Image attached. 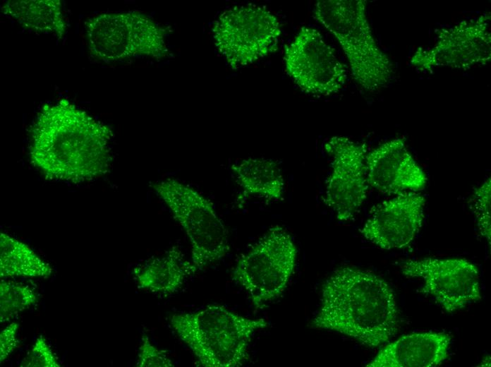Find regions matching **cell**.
Instances as JSON below:
<instances>
[{"label": "cell", "mask_w": 491, "mask_h": 367, "mask_svg": "<svg viewBox=\"0 0 491 367\" xmlns=\"http://www.w3.org/2000/svg\"><path fill=\"white\" fill-rule=\"evenodd\" d=\"M111 126L66 99L44 105L30 130L29 156L46 178L81 183L108 173Z\"/></svg>", "instance_id": "1"}, {"label": "cell", "mask_w": 491, "mask_h": 367, "mask_svg": "<svg viewBox=\"0 0 491 367\" xmlns=\"http://www.w3.org/2000/svg\"><path fill=\"white\" fill-rule=\"evenodd\" d=\"M368 184L384 194L423 189L427 176L400 138L386 141L367 153Z\"/></svg>", "instance_id": "14"}, {"label": "cell", "mask_w": 491, "mask_h": 367, "mask_svg": "<svg viewBox=\"0 0 491 367\" xmlns=\"http://www.w3.org/2000/svg\"><path fill=\"white\" fill-rule=\"evenodd\" d=\"M425 200L416 192H404L377 205L360 232L382 249H400L415 239L424 219Z\"/></svg>", "instance_id": "13"}, {"label": "cell", "mask_w": 491, "mask_h": 367, "mask_svg": "<svg viewBox=\"0 0 491 367\" xmlns=\"http://www.w3.org/2000/svg\"><path fill=\"white\" fill-rule=\"evenodd\" d=\"M2 13L36 33L62 38L67 25L60 0H10L1 8Z\"/></svg>", "instance_id": "17"}, {"label": "cell", "mask_w": 491, "mask_h": 367, "mask_svg": "<svg viewBox=\"0 0 491 367\" xmlns=\"http://www.w3.org/2000/svg\"><path fill=\"white\" fill-rule=\"evenodd\" d=\"M400 267L406 277L422 279L420 291L448 313L481 299L478 268L466 259L425 258L407 260Z\"/></svg>", "instance_id": "11"}, {"label": "cell", "mask_w": 491, "mask_h": 367, "mask_svg": "<svg viewBox=\"0 0 491 367\" xmlns=\"http://www.w3.org/2000/svg\"><path fill=\"white\" fill-rule=\"evenodd\" d=\"M37 295L30 286L11 280L0 282V321L5 323L36 303Z\"/></svg>", "instance_id": "20"}, {"label": "cell", "mask_w": 491, "mask_h": 367, "mask_svg": "<svg viewBox=\"0 0 491 367\" xmlns=\"http://www.w3.org/2000/svg\"><path fill=\"white\" fill-rule=\"evenodd\" d=\"M24 367H59L58 358L53 352L45 338L40 335L35 342L26 357L20 363Z\"/></svg>", "instance_id": "22"}, {"label": "cell", "mask_w": 491, "mask_h": 367, "mask_svg": "<svg viewBox=\"0 0 491 367\" xmlns=\"http://www.w3.org/2000/svg\"><path fill=\"white\" fill-rule=\"evenodd\" d=\"M138 367H173L167 352L155 347L143 334L137 360Z\"/></svg>", "instance_id": "23"}, {"label": "cell", "mask_w": 491, "mask_h": 367, "mask_svg": "<svg viewBox=\"0 0 491 367\" xmlns=\"http://www.w3.org/2000/svg\"><path fill=\"white\" fill-rule=\"evenodd\" d=\"M89 51L107 63L136 57H167L170 30L138 11L102 13L85 24Z\"/></svg>", "instance_id": "5"}, {"label": "cell", "mask_w": 491, "mask_h": 367, "mask_svg": "<svg viewBox=\"0 0 491 367\" xmlns=\"http://www.w3.org/2000/svg\"><path fill=\"white\" fill-rule=\"evenodd\" d=\"M451 336L422 332L404 335L382 349L366 366L371 367H436L449 356Z\"/></svg>", "instance_id": "15"}, {"label": "cell", "mask_w": 491, "mask_h": 367, "mask_svg": "<svg viewBox=\"0 0 491 367\" xmlns=\"http://www.w3.org/2000/svg\"><path fill=\"white\" fill-rule=\"evenodd\" d=\"M297 249L283 228H271L238 260L233 279L246 291L257 309L279 298L294 272Z\"/></svg>", "instance_id": "7"}, {"label": "cell", "mask_w": 491, "mask_h": 367, "mask_svg": "<svg viewBox=\"0 0 491 367\" xmlns=\"http://www.w3.org/2000/svg\"><path fill=\"white\" fill-rule=\"evenodd\" d=\"M281 33L279 19L265 6H235L212 28L215 47L233 69L250 65L275 52Z\"/></svg>", "instance_id": "8"}, {"label": "cell", "mask_w": 491, "mask_h": 367, "mask_svg": "<svg viewBox=\"0 0 491 367\" xmlns=\"http://www.w3.org/2000/svg\"><path fill=\"white\" fill-rule=\"evenodd\" d=\"M491 182L487 178L480 186L474 189L473 194V212L476 217L480 234L490 246L491 215H490Z\"/></svg>", "instance_id": "21"}, {"label": "cell", "mask_w": 491, "mask_h": 367, "mask_svg": "<svg viewBox=\"0 0 491 367\" xmlns=\"http://www.w3.org/2000/svg\"><path fill=\"white\" fill-rule=\"evenodd\" d=\"M152 187L184 229L198 271L226 255L229 250L226 229L209 199L174 179L155 182Z\"/></svg>", "instance_id": "6"}, {"label": "cell", "mask_w": 491, "mask_h": 367, "mask_svg": "<svg viewBox=\"0 0 491 367\" xmlns=\"http://www.w3.org/2000/svg\"><path fill=\"white\" fill-rule=\"evenodd\" d=\"M18 323L13 322L1 331L0 334V361H4L17 348L18 339L17 332Z\"/></svg>", "instance_id": "24"}, {"label": "cell", "mask_w": 491, "mask_h": 367, "mask_svg": "<svg viewBox=\"0 0 491 367\" xmlns=\"http://www.w3.org/2000/svg\"><path fill=\"white\" fill-rule=\"evenodd\" d=\"M366 6L365 0H319L313 13L339 43L354 80L363 90L373 92L387 86L396 71L375 41Z\"/></svg>", "instance_id": "4"}, {"label": "cell", "mask_w": 491, "mask_h": 367, "mask_svg": "<svg viewBox=\"0 0 491 367\" xmlns=\"http://www.w3.org/2000/svg\"><path fill=\"white\" fill-rule=\"evenodd\" d=\"M311 326L340 333L370 348L382 346L399 331L393 289L372 272L341 267L323 282Z\"/></svg>", "instance_id": "2"}, {"label": "cell", "mask_w": 491, "mask_h": 367, "mask_svg": "<svg viewBox=\"0 0 491 367\" xmlns=\"http://www.w3.org/2000/svg\"><path fill=\"white\" fill-rule=\"evenodd\" d=\"M288 75L304 92L328 96L340 91L347 80L346 66L315 28L303 27L284 50Z\"/></svg>", "instance_id": "10"}, {"label": "cell", "mask_w": 491, "mask_h": 367, "mask_svg": "<svg viewBox=\"0 0 491 367\" xmlns=\"http://www.w3.org/2000/svg\"><path fill=\"white\" fill-rule=\"evenodd\" d=\"M53 272L29 246L11 236L0 235V277L47 278Z\"/></svg>", "instance_id": "19"}, {"label": "cell", "mask_w": 491, "mask_h": 367, "mask_svg": "<svg viewBox=\"0 0 491 367\" xmlns=\"http://www.w3.org/2000/svg\"><path fill=\"white\" fill-rule=\"evenodd\" d=\"M332 158V170L324 201L340 222L354 218L367 198L368 184L365 143L345 136H333L324 145Z\"/></svg>", "instance_id": "12"}, {"label": "cell", "mask_w": 491, "mask_h": 367, "mask_svg": "<svg viewBox=\"0 0 491 367\" xmlns=\"http://www.w3.org/2000/svg\"><path fill=\"white\" fill-rule=\"evenodd\" d=\"M197 272L192 261L185 258L177 246L133 269L139 288L164 296L177 291Z\"/></svg>", "instance_id": "16"}, {"label": "cell", "mask_w": 491, "mask_h": 367, "mask_svg": "<svg viewBox=\"0 0 491 367\" xmlns=\"http://www.w3.org/2000/svg\"><path fill=\"white\" fill-rule=\"evenodd\" d=\"M170 325L202 367H238L249 358L254 335L267 326L223 306L210 305L192 312L173 314Z\"/></svg>", "instance_id": "3"}, {"label": "cell", "mask_w": 491, "mask_h": 367, "mask_svg": "<svg viewBox=\"0 0 491 367\" xmlns=\"http://www.w3.org/2000/svg\"><path fill=\"white\" fill-rule=\"evenodd\" d=\"M490 12L436 30L431 47L418 48L410 64L421 72L440 67L466 70L491 59Z\"/></svg>", "instance_id": "9"}, {"label": "cell", "mask_w": 491, "mask_h": 367, "mask_svg": "<svg viewBox=\"0 0 491 367\" xmlns=\"http://www.w3.org/2000/svg\"><path fill=\"white\" fill-rule=\"evenodd\" d=\"M238 184L247 194L279 200L284 180L278 164L266 158H247L231 166Z\"/></svg>", "instance_id": "18"}]
</instances>
